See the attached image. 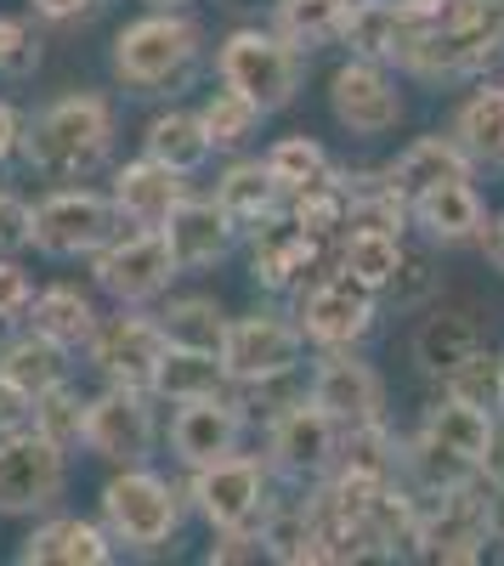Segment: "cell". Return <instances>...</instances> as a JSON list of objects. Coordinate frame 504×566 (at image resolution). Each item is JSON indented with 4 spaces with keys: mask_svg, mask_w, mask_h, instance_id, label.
<instances>
[{
    "mask_svg": "<svg viewBox=\"0 0 504 566\" xmlns=\"http://www.w3.org/2000/svg\"><path fill=\"white\" fill-rule=\"evenodd\" d=\"M431 290H437L431 261L402 250V261H397V272H391V283H386V295H380V301H391L397 312H414V306H426V301H431Z\"/></svg>",
    "mask_w": 504,
    "mask_h": 566,
    "instance_id": "ee69618b",
    "label": "cell"
},
{
    "mask_svg": "<svg viewBox=\"0 0 504 566\" xmlns=\"http://www.w3.org/2000/svg\"><path fill=\"white\" fill-rule=\"evenodd\" d=\"M391 176H397V187L408 199L414 193H426V187H442V181H471L476 176V159L460 148V136H442V130H431V136H414L408 148L386 165Z\"/></svg>",
    "mask_w": 504,
    "mask_h": 566,
    "instance_id": "4316f807",
    "label": "cell"
},
{
    "mask_svg": "<svg viewBox=\"0 0 504 566\" xmlns=\"http://www.w3.org/2000/svg\"><path fill=\"white\" fill-rule=\"evenodd\" d=\"M97 306H91L85 290L74 283H52V290H34V306H29V328H40L45 340H57L69 352H85L91 335H97Z\"/></svg>",
    "mask_w": 504,
    "mask_h": 566,
    "instance_id": "1f68e13d",
    "label": "cell"
},
{
    "mask_svg": "<svg viewBox=\"0 0 504 566\" xmlns=\"http://www.w3.org/2000/svg\"><path fill=\"white\" fill-rule=\"evenodd\" d=\"M85 402L91 397H80L69 380L63 386H52V391H40L34 402H29V424L40 437H52L57 448H85Z\"/></svg>",
    "mask_w": 504,
    "mask_h": 566,
    "instance_id": "60d3db41",
    "label": "cell"
},
{
    "mask_svg": "<svg viewBox=\"0 0 504 566\" xmlns=\"http://www.w3.org/2000/svg\"><path fill=\"white\" fill-rule=\"evenodd\" d=\"M233 560H261V533H255V527L216 533V544H210V566H233Z\"/></svg>",
    "mask_w": 504,
    "mask_h": 566,
    "instance_id": "c3c4849f",
    "label": "cell"
},
{
    "mask_svg": "<svg viewBox=\"0 0 504 566\" xmlns=\"http://www.w3.org/2000/svg\"><path fill=\"white\" fill-rule=\"evenodd\" d=\"M114 103L103 91H69L23 119V165L45 181H91L114 159Z\"/></svg>",
    "mask_w": 504,
    "mask_h": 566,
    "instance_id": "7a4b0ae2",
    "label": "cell"
},
{
    "mask_svg": "<svg viewBox=\"0 0 504 566\" xmlns=\"http://www.w3.org/2000/svg\"><path fill=\"white\" fill-rule=\"evenodd\" d=\"M159 328H165V340L176 346H204V352H221V335H227V317L216 295H176L165 301V312H154Z\"/></svg>",
    "mask_w": 504,
    "mask_h": 566,
    "instance_id": "f35d334b",
    "label": "cell"
},
{
    "mask_svg": "<svg viewBox=\"0 0 504 566\" xmlns=\"http://www.w3.org/2000/svg\"><path fill=\"white\" fill-rule=\"evenodd\" d=\"M40 69V34L23 18H0V80H23Z\"/></svg>",
    "mask_w": 504,
    "mask_h": 566,
    "instance_id": "f6af8a7d",
    "label": "cell"
},
{
    "mask_svg": "<svg viewBox=\"0 0 504 566\" xmlns=\"http://www.w3.org/2000/svg\"><path fill=\"white\" fill-rule=\"evenodd\" d=\"M69 493V448L40 437L34 424L0 437V515H45Z\"/></svg>",
    "mask_w": 504,
    "mask_h": 566,
    "instance_id": "8fae6325",
    "label": "cell"
},
{
    "mask_svg": "<svg viewBox=\"0 0 504 566\" xmlns=\"http://www.w3.org/2000/svg\"><path fill=\"white\" fill-rule=\"evenodd\" d=\"M504 63V0H442L437 18H420L397 69L426 85L482 80Z\"/></svg>",
    "mask_w": 504,
    "mask_h": 566,
    "instance_id": "6da1fadb",
    "label": "cell"
},
{
    "mask_svg": "<svg viewBox=\"0 0 504 566\" xmlns=\"http://www.w3.org/2000/svg\"><path fill=\"white\" fill-rule=\"evenodd\" d=\"M18 424H29V391H18L7 374H0V437L18 431Z\"/></svg>",
    "mask_w": 504,
    "mask_h": 566,
    "instance_id": "f907efd6",
    "label": "cell"
},
{
    "mask_svg": "<svg viewBox=\"0 0 504 566\" xmlns=\"http://www.w3.org/2000/svg\"><path fill=\"white\" fill-rule=\"evenodd\" d=\"M261 555L279 566H324V538H317V515L306 504H272L261 522Z\"/></svg>",
    "mask_w": 504,
    "mask_h": 566,
    "instance_id": "d590c367",
    "label": "cell"
},
{
    "mask_svg": "<svg viewBox=\"0 0 504 566\" xmlns=\"http://www.w3.org/2000/svg\"><path fill=\"white\" fill-rule=\"evenodd\" d=\"M165 328L154 312L143 306H119V317H103L97 335H91L85 357L91 368L103 374L108 386H136V391H154V368L165 357Z\"/></svg>",
    "mask_w": 504,
    "mask_h": 566,
    "instance_id": "9a60e30c",
    "label": "cell"
},
{
    "mask_svg": "<svg viewBox=\"0 0 504 566\" xmlns=\"http://www.w3.org/2000/svg\"><path fill=\"white\" fill-rule=\"evenodd\" d=\"M154 7H188V0H154Z\"/></svg>",
    "mask_w": 504,
    "mask_h": 566,
    "instance_id": "9f6ffc18",
    "label": "cell"
},
{
    "mask_svg": "<svg viewBox=\"0 0 504 566\" xmlns=\"http://www.w3.org/2000/svg\"><path fill=\"white\" fill-rule=\"evenodd\" d=\"M69 357H74L69 346L45 340L40 328H23V335H12L7 346H0V374H7L18 391H29V402H34L40 391H52V386L69 380V368H74Z\"/></svg>",
    "mask_w": 504,
    "mask_h": 566,
    "instance_id": "d6a6232c",
    "label": "cell"
},
{
    "mask_svg": "<svg viewBox=\"0 0 504 566\" xmlns=\"http://www.w3.org/2000/svg\"><path fill=\"white\" fill-rule=\"evenodd\" d=\"M482 255H487L493 272H504V216H493V221L482 227Z\"/></svg>",
    "mask_w": 504,
    "mask_h": 566,
    "instance_id": "f5cc1de1",
    "label": "cell"
},
{
    "mask_svg": "<svg viewBox=\"0 0 504 566\" xmlns=\"http://www.w3.org/2000/svg\"><path fill=\"white\" fill-rule=\"evenodd\" d=\"M375 317H380V295L351 283L340 266H324L312 283L295 290V323L306 346L317 352H357L375 335Z\"/></svg>",
    "mask_w": 504,
    "mask_h": 566,
    "instance_id": "ba28073f",
    "label": "cell"
},
{
    "mask_svg": "<svg viewBox=\"0 0 504 566\" xmlns=\"http://www.w3.org/2000/svg\"><path fill=\"white\" fill-rule=\"evenodd\" d=\"M108 199H114V210H119L125 227H165L170 210L188 199V176L143 154V159H130V165L114 170Z\"/></svg>",
    "mask_w": 504,
    "mask_h": 566,
    "instance_id": "7402d4cb",
    "label": "cell"
},
{
    "mask_svg": "<svg viewBox=\"0 0 504 566\" xmlns=\"http://www.w3.org/2000/svg\"><path fill=\"white\" fill-rule=\"evenodd\" d=\"M216 74L221 85L244 91L250 103H261L266 114H279L295 103L301 74H306V52L290 45L279 29H233L216 45Z\"/></svg>",
    "mask_w": 504,
    "mask_h": 566,
    "instance_id": "5b68a950",
    "label": "cell"
},
{
    "mask_svg": "<svg viewBox=\"0 0 504 566\" xmlns=\"http://www.w3.org/2000/svg\"><path fill=\"white\" fill-rule=\"evenodd\" d=\"M154 391L136 386H103L85 402V453H97L103 464H148L159 448V413Z\"/></svg>",
    "mask_w": 504,
    "mask_h": 566,
    "instance_id": "4fadbf2b",
    "label": "cell"
},
{
    "mask_svg": "<svg viewBox=\"0 0 504 566\" xmlns=\"http://www.w3.org/2000/svg\"><path fill=\"white\" fill-rule=\"evenodd\" d=\"M266 165H272V176L284 181V193H301V187L335 176V159L324 154V142H312V136H284V142H272V148H266Z\"/></svg>",
    "mask_w": 504,
    "mask_h": 566,
    "instance_id": "b9f144b4",
    "label": "cell"
},
{
    "mask_svg": "<svg viewBox=\"0 0 504 566\" xmlns=\"http://www.w3.org/2000/svg\"><path fill=\"white\" fill-rule=\"evenodd\" d=\"M482 476L493 482V493H504V424L493 431V448H487V459H482Z\"/></svg>",
    "mask_w": 504,
    "mask_h": 566,
    "instance_id": "db71d44e",
    "label": "cell"
},
{
    "mask_svg": "<svg viewBox=\"0 0 504 566\" xmlns=\"http://www.w3.org/2000/svg\"><path fill=\"white\" fill-rule=\"evenodd\" d=\"M159 232L170 239V255L181 261V272H204V266L227 261V255H233V244L244 239V232L233 227V216L216 205V193L210 199L188 193V199L170 210V221Z\"/></svg>",
    "mask_w": 504,
    "mask_h": 566,
    "instance_id": "ffe728a7",
    "label": "cell"
},
{
    "mask_svg": "<svg viewBox=\"0 0 504 566\" xmlns=\"http://www.w3.org/2000/svg\"><path fill=\"white\" fill-rule=\"evenodd\" d=\"M204 52V29L199 18H188L181 7H154L143 18H130L119 34H114V80L125 91H136V97H159V91L181 85L193 74Z\"/></svg>",
    "mask_w": 504,
    "mask_h": 566,
    "instance_id": "3957f363",
    "label": "cell"
},
{
    "mask_svg": "<svg viewBox=\"0 0 504 566\" xmlns=\"http://www.w3.org/2000/svg\"><path fill=\"white\" fill-rule=\"evenodd\" d=\"M233 380H227V363H221V352H204V346H165V357H159V368H154V397L159 402H193V397H216V391H227Z\"/></svg>",
    "mask_w": 504,
    "mask_h": 566,
    "instance_id": "f546056e",
    "label": "cell"
},
{
    "mask_svg": "<svg viewBox=\"0 0 504 566\" xmlns=\"http://www.w3.org/2000/svg\"><path fill=\"white\" fill-rule=\"evenodd\" d=\"M143 154L170 165V170H181V176H199L210 165V154H216V142H210V130H204V119L193 108H165L143 130Z\"/></svg>",
    "mask_w": 504,
    "mask_h": 566,
    "instance_id": "f1b7e54d",
    "label": "cell"
},
{
    "mask_svg": "<svg viewBox=\"0 0 504 566\" xmlns=\"http://www.w3.org/2000/svg\"><path fill=\"white\" fill-rule=\"evenodd\" d=\"M498 549H504V515H498Z\"/></svg>",
    "mask_w": 504,
    "mask_h": 566,
    "instance_id": "680465c9",
    "label": "cell"
},
{
    "mask_svg": "<svg viewBox=\"0 0 504 566\" xmlns=\"http://www.w3.org/2000/svg\"><path fill=\"white\" fill-rule=\"evenodd\" d=\"M329 114L340 130L351 136H386L402 119V91L391 63H369V57H346L329 74Z\"/></svg>",
    "mask_w": 504,
    "mask_h": 566,
    "instance_id": "2e32d148",
    "label": "cell"
},
{
    "mask_svg": "<svg viewBox=\"0 0 504 566\" xmlns=\"http://www.w3.org/2000/svg\"><path fill=\"white\" fill-rule=\"evenodd\" d=\"M103 0H29V12L40 18V23H80V18H91Z\"/></svg>",
    "mask_w": 504,
    "mask_h": 566,
    "instance_id": "681fc988",
    "label": "cell"
},
{
    "mask_svg": "<svg viewBox=\"0 0 504 566\" xmlns=\"http://www.w3.org/2000/svg\"><path fill=\"white\" fill-rule=\"evenodd\" d=\"M453 136L476 159V170H504V85L498 80L482 74L471 97L453 108Z\"/></svg>",
    "mask_w": 504,
    "mask_h": 566,
    "instance_id": "83f0119b",
    "label": "cell"
},
{
    "mask_svg": "<svg viewBox=\"0 0 504 566\" xmlns=\"http://www.w3.org/2000/svg\"><path fill=\"white\" fill-rule=\"evenodd\" d=\"M272 476H279V470H272L266 459L227 453V459H210L188 476V504L210 533H239V527L261 533L266 510L279 504L272 499Z\"/></svg>",
    "mask_w": 504,
    "mask_h": 566,
    "instance_id": "8992f818",
    "label": "cell"
},
{
    "mask_svg": "<svg viewBox=\"0 0 504 566\" xmlns=\"http://www.w3.org/2000/svg\"><path fill=\"white\" fill-rule=\"evenodd\" d=\"M119 227L125 221H119L108 193L63 181V187H52V193L34 205V244L29 250H40L45 261H80V255L91 261Z\"/></svg>",
    "mask_w": 504,
    "mask_h": 566,
    "instance_id": "30bf717a",
    "label": "cell"
},
{
    "mask_svg": "<svg viewBox=\"0 0 504 566\" xmlns=\"http://www.w3.org/2000/svg\"><path fill=\"white\" fill-rule=\"evenodd\" d=\"M301 357H306V335H301L295 312H250V317H233L221 335L227 380L239 391L279 380V374H301Z\"/></svg>",
    "mask_w": 504,
    "mask_h": 566,
    "instance_id": "7c38bea8",
    "label": "cell"
},
{
    "mask_svg": "<svg viewBox=\"0 0 504 566\" xmlns=\"http://www.w3.org/2000/svg\"><path fill=\"white\" fill-rule=\"evenodd\" d=\"M493 431H498V413L493 408H476L465 397H453V391H442V402H431L426 419H420V437H431L453 459H465L471 470H482V459L493 448Z\"/></svg>",
    "mask_w": 504,
    "mask_h": 566,
    "instance_id": "484cf974",
    "label": "cell"
},
{
    "mask_svg": "<svg viewBox=\"0 0 504 566\" xmlns=\"http://www.w3.org/2000/svg\"><path fill=\"white\" fill-rule=\"evenodd\" d=\"M216 205L233 216L239 232H261L266 221H279L290 210V193L266 159H233L216 176Z\"/></svg>",
    "mask_w": 504,
    "mask_h": 566,
    "instance_id": "603a6c76",
    "label": "cell"
},
{
    "mask_svg": "<svg viewBox=\"0 0 504 566\" xmlns=\"http://www.w3.org/2000/svg\"><path fill=\"white\" fill-rule=\"evenodd\" d=\"M91 277H97V290L119 306H154L181 277V261L170 255V239L159 227H119L114 239L91 255Z\"/></svg>",
    "mask_w": 504,
    "mask_h": 566,
    "instance_id": "9c48e42d",
    "label": "cell"
},
{
    "mask_svg": "<svg viewBox=\"0 0 504 566\" xmlns=\"http://www.w3.org/2000/svg\"><path fill=\"white\" fill-rule=\"evenodd\" d=\"M18 154H23V114L0 97V165L18 159Z\"/></svg>",
    "mask_w": 504,
    "mask_h": 566,
    "instance_id": "816d5d0a",
    "label": "cell"
},
{
    "mask_svg": "<svg viewBox=\"0 0 504 566\" xmlns=\"http://www.w3.org/2000/svg\"><path fill=\"white\" fill-rule=\"evenodd\" d=\"M346 12H351V0H279L272 7V29L290 45H301V52H317V45L340 40Z\"/></svg>",
    "mask_w": 504,
    "mask_h": 566,
    "instance_id": "74e56055",
    "label": "cell"
},
{
    "mask_svg": "<svg viewBox=\"0 0 504 566\" xmlns=\"http://www.w3.org/2000/svg\"><path fill=\"white\" fill-rule=\"evenodd\" d=\"M306 397L324 408L340 431L386 419V380H380V368L363 363L357 352H324V357H317Z\"/></svg>",
    "mask_w": 504,
    "mask_h": 566,
    "instance_id": "d6986e66",
    "label": "cell"
},
{
    "mask_svg": "<svg viewBox=\"0 0 504 566\" xmlns=\"http://www.w3.org/2000/svg\"><path fill=\"white\" fill-rule=\"evenodd\" d=\"M301 232H312V239H324V244H340V232L351 227V205H346V181L340 170L324 176V181H312L301 187V193H290V210H284Z\"/></svg>",
    "mask_w": 504,
    "mask_h": 566,
    "instance_id": "8d00e7d4",
    "label": "cell"
},
{
    "mask_svg": "<svg viewBox=\"0 0 504 566\" xmlns=\"http://www.w3.org/2000/svg\"><path fill=\"white\" fill-rule=\"evenodd\" d=\"M29 306H34V277L12 255H0V328L29 323Z\"/></svg>",
    "mask_w": 504,
    "mask_h": 566,
    "instance_id": "7dc6e473",
    "label": "cell"
},
{
    "mask_svg": "<svg viewBox=\"0 0 504 566\" xmlns=\"http://www.w3.org/2000/svg\"><path fill=\"white\" fill-rule=\"evenodd\" d=\"M498 538V499L487 476H471L437 499H420V555L465 566Z\"/></svg>",
    "mask_w": 504,
    "mask_h": 566,
    "instance_id": "52a82bcc",
    "label": "cell"
},
{
    "mask_svg": "<svg viewBox=\"0 0 504 566\" xmlns=\"http://www.w3.org/2000/svg\"><path fill=\"white\" fill-rule=\"evenodd\" d=\"M233 7H255V0H233ZM272 7H279V0H272Z\"/></svg>",
    "mask_w": 504,
    "mask_h": 566,
    "instance_id": "6f0895ef",
    "label": "cell"
},
{
    "mask_svg": "<svg viewBox=\"0 0 504 566\" xmlns=\"http://www.w3.org/2000/svg\"><path fill=\"white\" fill-rule=\"evenodd\" d=\"M199 119H204V130H210V142H216V154H239L244 142L261 130V119H266V108L261 103H250L244 91H233V85H221L216 97L199 108Z\"/></svg>",
    "mask_w": 504,
    "mask_h": 566,
    "instance_id": "ab89813d",
    "label": "cell"
},
{
    "mask_svg": "<svg viewBox=\"0 0 504 566\" xmlns=\"http://www.w3.org/2000/svg\"><path fill=\"white\" fill-rule=\"evenodd\" d=\"M324 266H335V250L324 239H312V232H301L290 216L250 232V277L266 295H295L301 283H312Z\"/></svg>",
    "mask_w": 504,
    "mask_h": 566,
    "instance_id": "e0dca14e",
    "label": "cell"
},
{
    "mask_svg": "<svg viewBox=\"0 0 504 566\" xmlns=\"http://www.w3.org/2000/svg\"><path fill=\"white\" fill-rule=\"evenodd\" d=\"M482 352V328L465 317V312H431L420 328H414V363L426 380H448L460 363H471Z\"/></svg>",
    "mask_w": 504,
    "mask_h": 566,
    "instance_id": "4dcf8cb0",
    "label": "cell"
},
{
    "mask_svg": "<svg viewBox=\"0 0 504 566\" xmlns=\"http://www.w3.org/2000/svg\"><path fill=\"white\" fill-rule=\"evenodd\" d=\"M119 549L108 538L103 522H85V515H52L29 527V538L18 544V566H108Z\"/></svg>",
    "mask_w": 504,
    "mask_h": 566,
    "instance_id": "44dd1931",
    "label": "cell"
},
{
    "mask_svg": "<svg viewBox=\"0 0 504 566\" xmlns=\"http://www.w3.org/2000/svg\"><path fill=\"white\" fill-rule=\"evenodd\" d=\"M346 181V205H351V227H386L402 232L414 221V199L397 187L391 170H340Z\"/></svg>",
    "mask_w": 504,
    "mask_h": 566,
    "instance_id": "e575fe53",
    "label": "cell"
},
{
    "mask_svg": "<svg viewBox=\"0 0 504 566\" xmlns=\"http://www.w3.org/2000/svg\"><path fill=\"white\" fill-rule=\"evenodd\" d=\"M397 261H402V232H386V227H346L335 244V266L375 295H386Z\"/></svg>",
    "mask_w": 504,
    "mask_h": 566,
    "instance_id": "836d02e7",
    "label": "cell"
},
{
    "mask_svg": "<svg viewBox=\"0 0 504 566\" xmlns=\"http://www.w3.org/2000/svg\"><path fill=\"white\" fill-rule=\"evenodd\" d=\"M340 459V424L317 408L312 397L290 402L284 413L266 419V464L290 482H324Z\"/></svg>",
    "mask_w": 504,
    "mask_h": 566,
    "instance_id": "5bb4252c",
    "label": "cell"
},
{
    "mask_svg": "<svg viewBox=\"0 0 504 566\" xmlns=\"http://www.w3.org/2000/svg\"><path fill=\"white\" fill-rule=\"evenodd\" d=\"M402 7L414 12V18H437V12H442V0H402Z\"/></svg>",
    "mask_w": 504,
    "mask_h": 566,
    "instance_id": "11a10c76",
    "label": "cell"
},
{
    "mask_svg": "<svg viewBox=\"0 0 504 566\" xmlns=\"http://www.w3.org/2000/svg\"><path fill=\"white\" fill-rule=\"evenodd\" d=\"M442 391H453V397H465V402H476V408H504V357H487V352H476L471 363H460L442 380Z\"/></svg>",
    "mask_w": 504,
    "mask_h": 566,
    "instance_id": "7bdbcfd3",
    "label": "cell"
},
{
    "mask_svg": "<svg viewBox=\"0 0 504 566\" xmlns=\"http://www.w3.org/2000/svg\"><path fill=\"white\" fill-rule=\"evenodd\" d=\"M181 493L154 464H119L97 493V522L119 555H165L181 533Z\"/></svg>",
    "mask_w": 504,
    "mask_h": 566,
    "instance_id": "277c9868",
    "label": "cell"
},
{
    "mask_svg": "<svg viewBox=\"0 0 504 566\" xmlns=\"http://www.w3.org/2000/svg\"><path fill=\"white\" fill-rule=\"evenodd\" d=\"M244 431H250L244 397H233V391L193 397V402H176V413H170V453L188 464V470H199L210 459L239 453Z\"/></svg>",
    "mask_w": 504,
    "mask_h": 566,
    "instance_id": "ac0fdd59",
    "label": "cell"
},
{
    "mask_svg": "<svg viewBox=\"0 0 504 566\" xmlns=\"http://www.w3.org/2000/svg\"><path fill=\"white\" fill-rule=\"evenodd\" d=\"M414 12L402 7V0H351V12L340 23V45L351 57H369V63H391L402 57L408 34H414Z\"/></svg>",
    "mask_w": 504,
    "mask_h": 566,
    "instance_id": "d4e9b609",
    "label": "cell"
},
{
    "mask_svg": "<svg viewBox=\"0 0 504 566\" xmlns=\"http://www.w3.org/2000/svg\"><path fill=\"white\" fill-rule=\"evenodd\" d=\"M414 227L426 232L431 244H482V227H487V205L471 181H442L414 193Z\"/></svg>",
    "mask_w": 504,
    "mask_h": 566,
    "instance_id": "cb8c5ba5",
    "label": "cell"
},
{
    "mask_svg": "<svg viewBox=\"0 0 504 566\" xmlns=\"http://www.w3.org/2000/svg\"><path fill=\"white\" fill-rule=\"evenodd\" d=\"M34 244V205L12 187H0V255H23Z\"/></svg>",
    "mask_w": 504,
    "mask_h": 566,
    "instance_id": "bcb514c9",
    "label": "cell"
}]
</instances>
